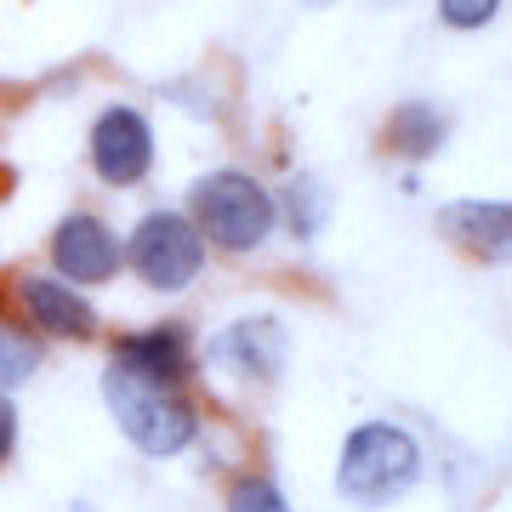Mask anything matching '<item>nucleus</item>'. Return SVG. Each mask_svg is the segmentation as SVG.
<instances>
[{
  "label": "nucleus",
  "mask_w": 512,
  "mask_h": 512,
  "mask_svg": "<svg viewBox=\"0 0 512 512\" xmlns=\"http://www.w3.org/2000/svg\"><path fill=\"white\" fill-rule=\"evenodd\" d=\"M421 484V444L399 421H359L336 461V490L348 507H393Z\"/></svg>",
  "instance_id": "1"
},
{
  "label": "nucleus",
  "mask_w": 512,
  "mask_h": 512,
  "mask_svg": "<svg viewBox=\"0 0 512 512\" xmlns=\"http://www.w3.org/2000/svg\"><path fill=\"white\" fill-rule=\"evenodd\" d=\"M103 399H109L114 427L143 456H183L188 444H194V433H200V410L188 404L183 387L143 382V376L109 365L103 370Z\"/></svg>",
  "instance_id": "2"
},
{
  "label": "nucleus",
  "mask_w": 512,
  "mask_h": 512,
  "mask_svg": "<svg viewBox=\"0 0 512 512\" xmlns=\"http://www.w3.org/2000/svg\"><path fill=\"white\" fill-rule=\"evenodd\" d=\"M188 222L205 245H222V251H256L262 239L274 234V194L256 183L251 171L239 165H222V171H205L200 183L188 188Z\"/></svg>",
  "instance_id": "3"
},
{
  "label": "nucleus",
  "mask_w": 512,
  "mask_h": 512,
  "mask_svg": "<svg viewBox=\"0 0 512 512\" xmlns=\"http://www.w3.org/2000/svg\"><path fill=\"white\" fill-rule=\"evenodd\" d=\"M205 251H211V245L194 234V222H188L183 211H148L126 239L131 274L143 279L148 291H165V296L188 291V285L205 274Z\"/></svg>",
  "instance_id": "4"
},
{
  "label": "nucleus",
  "mask_w": 512,
  "mask_h": 512,
  "mask_svg": "<svg viewBox=\"0 0 512 512\" xmlns=\"http://www.w3.org/2000/svg\"><path fill=\"white\" fill-rule=\"evenodd\" d=\"M126 268V239L114 234L103 217L92 211H69V217L52 228V274L63 285H109L114 274Z\"/></svg>",
  "instance_id": "5"
},
{
  "label": "nucleus",
  "mask_w": 512,
  "mask_h": 512,
  "mask_svg": "<svg viewBox=\"0 0 512 512\" xmlns=\"http://www.w3.org/2000/svg\"><path fill=\"white\" fill-rule=\"evenodd\" d=\"M86 154H92V171L109 188H131L154 171V126H148L137 109L114 103L92 120V137H86Z\"/></svg>",
  "instance_id": "6"
},
{
  "label": "nucleus",
  "mask_w": 512,
  "mask_h": 512,
  "mask_svg": "<svg viewBox=\"0 0 512 512\" xmlns=\"http://www.w3.org/2000/svg\"><path fill=\"white\" fill-rule=\"evenodd\" d=\"M211 359H217L228 376H239V382H274L279 370H285V330H279L274 313L234 319V325L217 330Z\"/></svg>",
  "instance_id": "7"
},
{
  "label": "nucleus",
  "mask_w": 512,
  "mask_h": 512,
  "mask_svg": "<svg viewBox=\"0 0 512 512\" xmlns=\"http://www.w3.org/2000/svg\"><path fill=\"white\" fill-rule=\"evenodd\" d=\"M18 302L29 313V330L35 336H52V342H86V336H97L92 302L74 291V285H63L57 274H29L18 285Z\"/></svg>",
  "instance_id": "8"
},
{
  "label": "nucleus",
  "mask_w": 512,
  "mask_h": 512,
  "mask_svg": "<svg viewBox=\"0 0 512 512\" xmlns=\"http://www.w3.org/2000/svg\"><path fill=\"white\" fill-rule=\"evenodd\" d=\"M114 365L143 376V382L160 387H183L188 370H194V342H188L183 325H148V330H126L114 342Z\"/></svg>",
  "instance_id": "9"
},
{
  "label": "nucleus",
  "mask_w": 512,
  "mask_h": 512,
  "mask_svg": "<svg viewBox=\"0 0 512 512\" xmlns=\"http://www.w3.org/2000/svg\"><path fill=\"white\" fill-rule=\"evenodd\" d=\"M444 239H456L461 251L484 256V262H501L512 245V211L501 200H456L439 211Z\"/></svg>",
  "instance_id": "10"
},
{
  "label": "nucleus",
  "mask_w": 512,
  "mask_h": 512,
  "mask_svg": "<svg viewBox=\"0 0 512 512\" xmlns=\"http://www.w3.org/2000/svg\"><path fill=\"white\" fill-rule=\"evenodd\" d=\"M444 137H450V120H444V109L427 103V97L399 103L393 120H387V148L404 154V160H433V154L444 148Z\"/></svg>",
  "instance_id": "11"
},
{
  "label": "nucleus",
  "mask_w": 512,
  "mask_h": 512,
  "mask_svg": "<svg viewBox=\"0 0 512 512\" xmlns=\"http://www.w3.org/2000/svg\"><path fill=\"white\" fill-rule=\"evenodd\" d=\"M40 370V336L18 319H0V393L23 387Z\"/></svg>",
  "instance_id": "12"
},
{
  "label": "nucleus",
  "mask_w": 512,
  "mask_h": 512,
  "mask_svg": "<svg viewBox=\"0 0 512 512\" xmlns=\"http://www.w3.org/2000/svg\"><path fill=\"white\" fill-rule=\"evenodd\" d=\"M228 512H291V501H285V490H279L274 478L245 473L228 484Z\"/></svg>",
  "instance_id": "13"
},
{
  "label": "nucleus",
  "mask_w": 512,
  "mask_h": 512,
  "mask_svg": "<svg viewBox=\"0 0 512 512\" xmlns=\"http://www.w3.org/2000/svg\"><path fill=\"white\" fill-rule=\"evenodd\" d=\"M439 18L450 29H461V35H473V29L501 18V0H439Z\"/></svg>",
  "instance_id": "14"
},
{
  "label": "nucleus",
  "mask_w": 512,
  "mask_h": 512,
  "mask_svg": "<svg viewBox=\"0 0 512 512\" xmlns=\"http://www.w3.org/2000/svg\"><path fill=\"white\" fill-rule=\"evenodd\" d=\"M274 211H291L296 234H313V228L325 222V205H313V183H308V177H296V183L285 188V200H279Z\"/></svg>",
  "instance_id": "15"
},
{
  "label": "nucleus",
  "mask_w": 512,
  "mask_h": 512,
  "mask_svg": "<svg viewBox=\"0 0 512 512\" xmlns=\"http://www.w3.org/2000/svg\"><path fill=\"white\" fill-rule=\"evenodd\" d=\"M12 450H18V404L0 393V461L12 456Z\"/></svg>",
  "instance_id": "16"
}]
</instances>
